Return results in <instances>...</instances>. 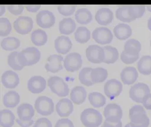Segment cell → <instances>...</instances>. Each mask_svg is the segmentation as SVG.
Wrapping results in <instances>:
<instances>
[{
	"label": "cell",
	"mask_w": 151,
	"mask_h": 127,
	"mask_svg": "<svg viewBox=\"0 0 151 127\" xmlns=\"http://www.w3.org/2000/svg\"><path fill=\"white\" fill-rule=\"evenodd\" d=\"M145 9L144 5H129V13L134 20H135L143 15Z\"/></svg>",
	"instance_id": "74e56055"
},
{
	"label": "cell",
	"mask_w": 151,
	"mask_h": 127,
	"mask_svg": "<svg viewBox=\"0 0 151 127\" xmlns=\"http://www.w3.org/2000/svg\"><path fill=\"white\" fill-rule=\"evenodd\" d=\"M27 88L32 93H40L46 88V81L42 76H34L28 81Z\"/></svg>",
	"instance_id": "5bb4252c"
},
{
	"label": "cell",
	"mask_w": 151,
	"mask_h": 127,
	"mask_svg": "<svg viewBox=\"0 0 151 127\" xmlns=\"http://www.w3.org/2000/svg\"><path fill=\"white\" fill-rule=\"evenodd\" d=\"M139 58V55L136 56H132L126 53L124 51H123L121 55V60L124 63L127 65L132 64L135 62Z\"/></svg>",
	"instance_id": "b9f144b4"
},
{
	"label": "cell",
	"mask_w": 151,
	"mask_h": 127,
	"mask_svg": "<svg viewBox=\"0 0 151 127\" xmlns=\"http://www.w3.org/2000/svg\"><path fill=\"white\" fill-rule=\"evenodd\" d=\"M37 113L43 116H48L54 112V103L52 99L46 96L38 97L35 103Z\"/></svg>",
	"instance_id": "5b68a950"
},
{
	"label": "cell",
	"mask_w": 151,
	"mask_h": 127,
	"mask_svg": "<svg viewBox=\"0 0 151 127\" xmlns=\"http://www.w3.org/2000/svg\"></svg>",
	"instance_id": "9f6ffc18"
},
{
	"label": "cell",
	"mask_w": 151,
	"mask_h": 127,
	"mask_svg": "<svg viewBox=\"0 0 151 127\" xmlns=\"http://www.w3.org/2000/svg\"><path fill=\"white\" fill-rule=\"evenodd\" d=\"M104 93L111 100L117 97L123 90L122 84L116 79L107 81L105 84Z\"/></svg>",
	"instance_id": "8fae6325"
},
{
	"label": "cell",
	"mask_w": 151,
	"mask_h": 127,
	"mask_svg": "<svg viewBox=\"0 0 151 127\" xmlns=\"http://www.w3.org/2000/svg\"><path fill=\"white\" fill-rule=\"evenodd\" d=\"M20 102V96L15 91L11 90L5 94L3 97V103L5 107H16Z\"/></svg>",
	"instance_id": "cb8c5ba5"
},
{
	"label": "cell",
	"mask_w": 151,
	"mask_h": 127,
	"mask_svg": "<svg viewBox=\"0 0 151 127\" xmlns=\"http://www.w3.org/2000/svg\"><path fill=\"white\" fill-rule=\"evenodd\" d=\"M132 29L130 26L124 23H120L114 28V34L118 39L120 40L129 38L132 34Z\"/></svg>",
	"instance_id": "603a6c76"
},
{
	"label": "cell",
	"mask_w": 151,
	"mask_h": 127,
	"mask_svg": "<svg viewBox=\"0 0 151 127\" xmlns=\"http://www.w3.org/2000/svg\"><path fill=\"white\" fill-rule=\"evenodd\" d=\"M137 69L140 74L144 75L151 74V57L145 55L137 63Z\"/></svg>",
	"instance_id": "1f68e13d"
},
{
	"label": "cell",
	"mask_w": 151,
	"mask_h": 127,
	"mask_svg": "<svg viewBox=\"0 0 151 127\" xmlns=\"http://www.w3.org/2000/svg\"><path fill=\"white\" fill-rule=\"evenodd\" d=\"M76 6L73 5H60L58 6L59 13L64 16H70L76 10Z\"/></svg>",
	"instance_id": "60d3db41"
},
{
	"label": "cell",
	"mask_w": 151,
	"mask_h": 127,
	"mask_svg": "<svg viewBox=\"0 0 151 127\" xmlns=\"http://www.w3.org/2000/svg\"><path fill=\"white\" fill-rule=\"evenodd\" d=\"M113 18V13L109 8H101L97 11L95 15V19L97 22L103 26L109 24Z\"/></svg>",
	"instance_id": "ffe728a7"
},
{
	"label": "cell",
	"mask_w": 151,
	"mask_h": 127,
	"mask_svg": "<svg viewBox=\"0 0 151 127\" xmlns=\"http://www.w3.org/2000/svg\"><path fill=\"white\" fill-rule=\"evenodd\" d=\"M139 74L134 67H126L121 73V79L124 84L131 85L137 80Z\"/></svg>",
	"instance_id": "d6986e66"
},
{
	"label": "cell",
	"mask_w": 151,
	"mask_h": 127,
	"mask_svg": "<svg viewBox=\"0 0 151 127\" xmlns=\"http://www.w3.org/2000/svg\"><path fill=\"white\" fill-rule=\"evenodd\" d=\"M55 127H74L73 122L69 119H61L57 121Z\"/></svg>",
	"instance_id": "f6af8a7d"
},
{
	"label": "cell",
	"mask_w": 151,
	"mask_h": 127,
	"mask_svg": "<svg viewBox=\"0 0 151 127\" xmlns=\"http://www.w3.org/2000/svg\"><path fill=\"white\" fill-rule=\"evenodd\" d=\"M64 59L61 55H52L48 57L45 68L48 72L56 73L63 69L61 62Z\"/></svg>",
	"instance_id": "9a60e30c"
},
{
	"label": "cell",
	"mask_w": 151,
	"mask_h": 127,
	"mask_svg": "<svg viewBox=\"0 0 151 127\" xmlns=\"http://www.w3.org/2000/svg\"><path fill=\"white\" fill-rule=\"evenodd\" d=\"M48 85L51 91L59 97H63L69 94V87L60 77L56 76L50 77L48 79Z\"/></svg>",
	"instance_id": "277c9868"
},
{
	"label": "cell",
	"mask_w": 151,
	"mask_h": 127,
	"mask_svg": "<svg viewBox=\"0 0 151 127\" xmlns=\"http://www.w3.org/2000/svg\"><path fill=\"white\" fill-rule=\"evenodd\" d=\"M13 26L17 33L26 34L32 31L34 26V22L32 19L29 17L22 16L15 20Z\"/></svg>",
	"instance_id": "ba28073f"
},
{
	"label": "cell",
	"mask_w": 151,
	"mask_h": 127,
	"mask_svg": "<svg viewBox=\"0 0 151 127\" xmlns=\"http://www.w3.org/2000/svg\"><path fill=\"white\" fill-rule=\"evenodd\" d=\"M40 52L35 47H28L19 53L17 58L21 66H30L36 64L40 60Z\"/></svg>",
	"instance_id": "7a4b0ae2"
},
{
	"label": "cell",
	"mask_w": 151,
	"mask_h": 127,
	"mask_svg": "<svg viewBox=\"0 0 151 127\" xmlns=\"http://www.w3.org/2000/svg\"><path fill=\"white\" fill-rule=\"evenodd\" d=\"M17 114L19 119L23 121H29L35 115L34 108L28 103H23L20 105L17 108Z\"/></svg>",
	"instance_id": "44dd1931"
},
{
	"label": "cell",
	"mask_w": 151,
	"mask_h": 127,
	"mask_svg": "<svg viewBox=\"0 0 151 127\" xmlns=\"http://www.w3.org/2000/svg\"><path fill=\"white\" fill-rule=\"evenodd\" d=\"M12 31V24L7 18H0V36L5 37L9 34Z\"/></svg>",
	"instance_id": "ab89813d"
},
{
	"label": "cell",
	"mask_w": 151,
	"mask_h": 127,
	"mask_svg": "<svg viewBox=\"0 0 151 127\" xmlns=\"http://www.w3.org/2000/svg\"><path fill=\"white\" fill-rule=\"evenodd\" d=\"M142 46L139 41L132 39L127 41L124 44V51L125 53L132 56H136L139 55V52L141 50Z\"/></svg>",
	"instance_id": "d4e9b609"
},
{
	"label": "cell",
	"mask_w": 151,
	"mask_h": 127,
	"mask_svg": "<svg viewBox=\"0 0 151 127\" xmlns=\"http://www.w3.org/2000/svg\"><path fill=\"white\" fill-rule=\"evenodd\" d=\"M122 124L121 121L118 123H111L108 121H105L104 123L103 127H122Z\"/></svg>",
	"instance_id": "c3c4849f"
},
{
	"label": "cell",
	"mask_w": 151,
	"mask_h": 127,
	"mask_svg": "<svg viewBox=\"0 0 151 127\" xmlns=\"http://www.w3.org/2000/svg\"><path fill=\"white\" fill-rule=\"evenodd\" d=\"M8 11L14 15H19L24 11V6L23 5H7Z\"/></svg>",
	"instance_id": "7bdbcfd3"
},
{
	"label": "cell",
	"mask_w": 151,
	"mask_h": 127,
	"mask_svg": "<svg viewBox=\"0 0 151 127\" xmlns=\"http://www.w3.org/2000/svg\"><path fill=\"white\" fill-rule=\"evenodd\" d=\"M76 24L72 18H64L59 24V30L61 34H70L74 32Z\"/></svg>",
	"instance_id": "f1b7e54d"
},
{
	"label": "cell",
	"mask_w": 151,
	"mask_h": 127,
	"mask_svg": "<svg viewBox=\"0 0 151 127\" xmlns=\"http://www.w3.org/2000/svg\"><path fill=\"white\" fill-rule=\"evenodd\" d=\"M129 118L132 127H148L150 125V119L144 107L140 105H135L131 108Z\"/></svg>",
	"instance_id": "6da1fadb"
},
{
	"label": "cell",
	"mask_w": 151,
	"mask_h": 127,
	"mask_svg": "<svg viewBox=\"0 0 151 127\" xmlns=\"http://www.w3.org/2000/svg\"><path fill=\"white\" fill-rule=\"evenodd\" d=\"M55 110L60 116L68 117L74 110V105L72 101L68 98H63L57 103Z\"/></svg>",
	"instance_id": "2e32d148"
},
{
	"label": "cell",
	"mask_w": 151,
	"mask_h": 127,
	"mask_svg": "<svg viewBox=\"0 0 151 127\" xmlns=\"http://www.w3.org/2000/svg\"><path fill=\"white\" fill-rule=\"evenodd\" d=\"M132 127L131 126L130 124V123H129V124H127V125H126L125 126V127Z\"/></svg>",
	"instance_id": "db71d44e"
},
{
	"label": "cell",
	"mask_w": 151,
	"mask_h": 127,
	"mask_svg": "<svg viewBox=\"0 0 151 127\" xmlns=\"http://www.w3.org/2000/svg\"><path fill=\"white\" fill-rule=\"evenodd\" d=\"M72 42L69 37L61 36L58 37L55 41V47L58 53L66 54L72 47Z\"/></svg>",
	"instance_id": "ac0fdd59"
},
{
	"label": "cell",
	"mask_w": 151,
	"mask_h": 127,
	"mask_svg": "<svg viewBox=\"0 0 151 127\" xmlns=\"http://www.w3.org/2000/svg\"><path fill=\"white\" fill-rule=\"evenodd\" d=\"M36 23L39 27L43 28H49L55 23V17L51 11L44 10L37 14Z\"/></svg>",
	"instance_id": "7c38bea8"
},
{
	"label": "cell",
	"mask_w": 151,
	"mask_h": 127,
	"mask_svg": "<svg viewBox=\"0 0 151 127\" xmlns=\"http://www.w3.org/2000/svg\"><path fill=\"white\" fill-rule=\"evenodd\" d=\"M151 93L148 86L144 83H137L131 88L129 95L131 99L137 103H142L145 96Z\"/></svg>",
	"instance_id": "8992f818"
},
{
	"label": "cell",
	"mask_w": 151,
	"mask_h": 127,
	"mask_svg": "<svg viewBox=\"0 0 151 127\" xmlns=\"http://www.w3.org/2000/svg\"><path fill=\"white\" fill-rule=\"evenodd\" d=\"M142 103L145 108L148 110H151V94H149L144 97Z\"/></svg>",
	"instance_id": "bcb514c9"
},
{
	"label": "cell",
	"mask_w": 151,
	"mask_h": 127,
	"mask_svg": "<svg viewBox=\"0 0 151 127\" xmlns=\"http://www.w3.org/2000/svg\"><path fill=\"white\" fill-rule=\"evenodd\" d=\"M19 53L17 52H14L10 54L7 57V63L9 66L16 71H21L24 67L21 66L19 63L17 56Z\"/></svg>",
	"instance_id": "f35d334b"
},
{
	"label": "cell",
	"mask_w": 151,
	"mask_h": 127,
	"mask_svg": "<svg viewBox=\"0 0 151 127\" xmlns=\"http://www.w3.org/2000/svg\"><path fill=\"white\" fill-rule=\"evenodd\" d=\"M86 57L88 61L93 63H103L104 58L103 48L98 45H90L86 50Z\"/></svg>",
	"instance_id": "4fadbf2b"
},
{
	"label": "cell",
	"mask_w": 151,
	"mask_h": 127,
	"mask_svg": "<svg viewBox=\"0 0 151 127\" xmlns=\"http://www.w3.org/2000/svg\"><path fill=\"white\" fill-rule=\"evenodd\" d=\"M76 22L81 24H87L92 20V14L86 8L78 9L75 14Z\"/></svg>",
	"instance_id": "f546056e"
},
{
	"label": "cell",
	"mask_w": 151,
	"mask_h": 127,
	"mask_svg": "<svg viewBox=\"0 0 151 127\" xmlns=\"http://www.w3.org/2000/svg\"><path fill=\"white\" fill-rule=\"evenodd\" d=\"M148 28L151 31V17L148 20Z\"/></svg>",
	"instance_id": "816d5d0a"
},
{
	"label": "cell",
	"mask_w": 151,
	"mask_h": 127,
	"mask_svg": "<svg viewBox=\"0 0 151 127\" xmlns=\"http://www.w3.org/2000/svg\"><path fill=\"white\" fill-rule=\"evenodd\" d=\"M40 7L41 5H28L26 6L28 11L32 13H36L40 9Z\"/></svg>",
	"instance_id": "681fc988"
},
{
	"label": "cell",
	"mask_w": 151,
	"mask_h": 127,
	"mask_svg": "<svg viewBox=\"0 0 151 127\" xmlns=\"http://www.w3.org/2000/svg\"><path fill=\"white\" fill-rule=\"evenodd\" d=\"M21 45L20 40L14 37H7L4 39L1 42V46L6 51H12L16 50Z\"/></svg>",
	"instance_id": "d6a6232c"
},
{
	"label": "cell",
	"mask_w": 151,
	"mask_h": 127,
	"mask_svg": "<svg viewBox=\"0 0 151 127\" xmlns=\"http://www.w3.org/2000/svg\"><path fill=\"white\" fill-rule=\"evenodd\" d=\"M16 122L22 127H29L34 123V121L32 120L29 121H23L19 119H17L16 120Z\"/></svg>",
	"instance_id": "7dc6e473"
},
{
	"label": "cell",
	"mask_w": 151,
	"mask_h": 127,
	"mask_svg": "<svg viewBox=\"0 0 151 127\" xmlns=\"http://www.w3.org/2000/svg\"><path fill=\"white\" fill-rule=\"evenodd\" d=\"M76 40L81 44L87 42L91 39V32L89 29L85 27H79L75 32Z\"/></svg>",
	"instance_id": "e575fe53"
},
{
	"label": "cell",
	"mask_w": 151,
	"mask_h": 127,
	"mask_svg": "<svg viewBox=\"0 0 151 127\" xmlns=\"http://www.w3.org/2000/svg\"><path fill=\"white\" fill-rule=\"evenodd\" d=\"M146 7H147V10H148L149 11L151 12V5H148V6H147Z\"/></svg>",
	"instance_id": "f5cc1de1"
},
{
	"label": "cell",
	"mask_w": 151,
	"mask_h": 127,
	"mask_svg": "<svg viewBox=\"0 0 151 127\" xmlns=\"http://www.w3.org/2000/svg\"></svg>",
	"instance_id": "11a10c76"
},
{
	"label": "cell",
	"mask_w": 151,
	"mask_h": 127,
	"mask_svg": "<svg viewBox=\"0 0 151 127\" xmlns=\"http://www.w3.org/2000/svg\"><path fill=\"white\" fill-rule=\"evenodd\" d=\"M117 19L124 22H131L134 19L129 13V5L119 7L116 13Z\"/></svg>",
	"instance_id": "8d00e7d4"
},
{
	"label": "cell",
	"mask_w": 151,
	"mask_h": 127,
	"mask_svg": "<svg viewBox=\"0 0 151 127\" xmlns=\"http://www.w3.org/2000/svg\"><path fill=\"white\" fill-rule=\"evenodd\" d=\"M88 100L93 107L100 108L104 106L106 102V98L103 94L99 92H92L88 95Z\"/></svg>",
	"instance_id": "836d02e7"
},
{
	"label": "cell",
	"mask_w": 151,
	"mask_h": 127,
	"mask_svg": "<svg viewBox=\"0 0 151 127\" xmlns=\"http://www.w3.org/2000/svg\"><path fill=\"white\" fill-rule=\"evenodd\" d=\"M92 68L90 67H84L81 71L79 75V79L81 83L87 87H91L94 84L91 80V74Z\"/></svg>",
	"instance_id": "d590c367"
},
{
	"label": "cell",
	"mask_w": 151,
	"mask_h": 127,
	"mask_svg": "<svg viewBox=\"0 0 151 127\" xmlns=\"http://www.w3.org/2000/svg\"><path fill=\"white\" fill-rule=\"evenodd\" d=\"M104 115L106 121L111 123H118L121 121L123 116V111L118 105L110 103L105 107Z\"/></svg>",
	"instance_id": "52a82bcc"
},
{
	"label": "cell",
	"mask_w": 151,
	"mask_h": 127,
	"mask_svg": "<svg viewBox=\"0 0 151 127\" xmlns=\"http://www.w3.org/2000/svg\"><path fill=\"white\" fill-rule=\"evenodd\" d=\"M104 51L103 62L106 64H113L118 59L119 53L116 47L111 46L103 47Z\"/></svg>",
	"instance_id": "484cf974"
},
{
	"label": "cell",
	"mask_w": 151,
	"mask_h": 127,
	"mask_svg": "<svg viewBox=\"0 0 151 127\" xmlns=\"http://www.w3.org/2000/svg\"><path fill=\"white\" fill-rule=\"evenodd\" d=\"M87 97V91L84 87H74L70 93L71 100L76 105H80L85 101Z\"/></svg>",
	"instance_id": "7402d4cb"
},
{
	"label": "cell",
	"mask_w": 151,
	"mask_h": 127,
	"mask_svg": "<svg viewBox=\"0 0 151 127\" xmlns=\"http://www.w3.org/2000/svg\"><path fill=\"white\" fill-rule=\"evenodd\" d=\"M15 116L9 110L4 109L0 111V125L2 127H12L14 124Z\"/></svg>",
	"instance_id": "83f0119b"
},
{
	"label": "cell",
	"mask_w": 151,
	"mask_h": 127,
	"mask_svg": "<svg viewBox=\"0 0 151 127\" xmlns=\"http://www.w3.org/2000/svg\"><path fill=\"white\" fill-rule=\"evenodd\" d=\"M92 38L97 43L105 45L110 44L112 41L113 36L111 31L106 27H98L92 34Z\"/></svg>",
	"instance_id": "30bf717a"
},
{
	"label": "cell",
	"mask_w": 151,
	"mask_h": 127,
	"mask_svg": "<svg viewBox=\"0 0 151 127\" xmlns=\"http://www.w3.org/2000/svg\"><path fill=\"white\" fill-rule=\"evenodd\" d=\"M2 83L6 88L13 89L19 84V77L18 74L12 71H5L2 75Z\"/></svg>",
	"instance_id": "e0dca14e"
},
{
	"label": "cell",
	"mask_w": 151,
	"mask_h": 127,
	"mask_svg": "<svg viewBox=\"0 0 151 127\" xmlns=\"http://www.w3.org/2000/svg\"><path fill=\"white\" fill-rule=\"evenodd\" d=\"M64 67L66 71L74 72L78 71L82 66L83 61L80 54L71 53L66 55L63 60Z\"/></svg>",
	"instance_id": "9c48e42d"
},
{
	"label": "cell",
	"mask_w": 151,
	"mask_h": 127,
	"mask_svg": "<svg viewBox=\"0 0 151 127\" xmlns=\"http://www.w3.org/2000/svg\"><path fill=\"white\" fill-rule=\"evenodd\" d=\"M31 40L35 45L41 47L45 45L47 42L48 36L44 31L41 29H37L32 32Z\"/></svg>",
	"instance_id": "4316f807"
},
{
	"label": "cell",
	"mask_w": 151,
	"mask_h": 127,
	"mask_svg": "<svg viewBox=\"0 0 151 127\" xmlns=\"http://www.w3.org/2000/svg\"><path fill=\"white\" fill-rule=\"evenodd\" d=\"M108 76V73L107 70L101 67L92 69L91 74V80L93 84L103 83L107 79Z\"/></svg>",
	"instance_id": "4dcf8cb0"
},
{
	"label": "cell",
	"mask_w": 151,
	"mask_h": 127,
	"mask_svg": "<svg viewBox=\"0 0 151 127\" xmlns=\"http://www.w3.org/2000/svg\"><path fill=\"white\" fill-rule=\"evenodd\" d=\"M81 121L86 127H98L103 122V116L95 109L87 108L81 114Z\"/></svg>",
	"instance_id": "3957f363"
},
{
	"label": "cell",
	"mask_w": 151,
	"mask_h": 127,
	"mask_svg": "<svg viewBox=\"0 0 151 127\" xmlns=\"http://www.w3.org/2000/svg\"><path fill=\"white\" fill-rule=\"evenodd\" d=\"M33 127H52V124L50 121L47 118H42L35 123Z\"/></svg>",
	"instance_id": "ee69618b"
},
{
	"label": "cell",
	"mask_w": 151,
	"mask_h": 127,
	"mask_svg": "<svg viewBox=\"0 0 151 127\" xmlns=\"http://www.w3.org/2000/svg\"><path fill=\"white\" fill-rule=\"evenodd\" d=\"M5 13V6L4 5H0V16H2Z\"/></svg>",
	"instance_id": "f907efd6"
}]
</instances>
